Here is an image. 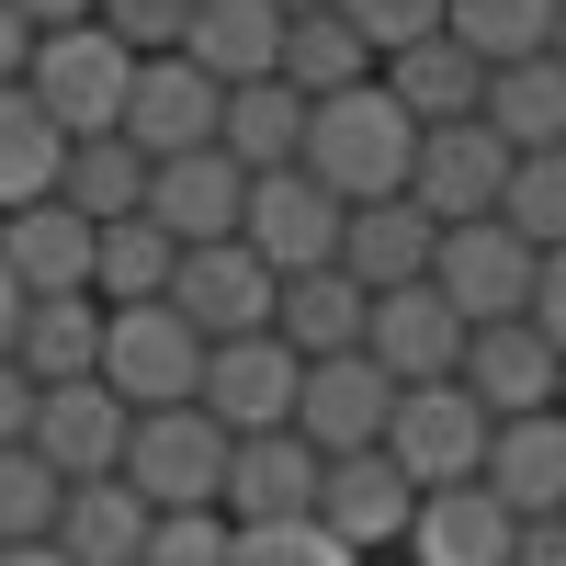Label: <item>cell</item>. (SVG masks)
Instances as JSON below:
<instances>
[{
  "mask_svg": "<svg viewBox=\"0 0 566 566\" xmlns=\"http://www.w3.org/2000/svg\"><path fill=\"white\" fill-rule=\"evenodd\" d=\"M170 306H181V328H193L205 352L216 340H261V328H272V272L239 239H205V250L170 261Z\"/></svg>",
  "mask_w": 566,
  "mask_h": 566,
  "instance_id": "obj_13",
  "label": "cell"
},
{
  "mask_svg": "<svg viewBox=\"0 0 566 566\" xmlns=\"http://www.w3.org/2000/svg\"><path fill=\"white\" fill-rule=\"evenodd\" d=\"M340 216L352 205H328L306 170H261L250 193H239V250L283 283V272H328L340 261Z\"/></svg>",
  "mask_w": 566,
  "mask_h": 566,
  "instance_id": "obj_6",
  "label": "cell"
},
{
  "mask_svg": "<svg viewBox=\"0 0 566 566\" xmlns=\"http://www.w3.org/2000/svg\"><path fill=\"white\" fill-rule=\"evenodd\" d=\"M272 80L295 91V103H328V91H363V80H374V45H363L340 12H295V23H283Z\"/></svg>",
  "mask_w": 566,
  "mask_h": 566,
  "instance_id": "obj_31",
  "label": "cell"
},
{
  "mask_svg": "<svg viewBox=\"0 0 566 566\" xmlns=\"http://www.w3.org/2000/svg\"><path fill=\"white\" fill-rule=\"evenodd\" d=\"M170 57H193L216 91H250L283 57V12H272V0H193V23H181Z\"/></svg>",
  "mask_w": 566,
  "mask_h": 566,
  "instance_id": "obj_22",
  "label": "cell"
},
{
  "mask_svg": "<svg viewBox=\"0 0 566 566\" xmlns=\"http://www.w3.org/2000/svg\"><path fill=\"white\" fill-rule=\"evenodd\" d=\"M386 408H397V386H386L363 352H328V363L295 374V442H306L317 464L374 453V442H386Z\"/></svg>",
  "mask_w": 566,
  "mask_h": 566,
  "instance_id": "obj_12",
  "label": "cell"
},
{
  "mask_svg": "<svg viewBox=\"0 0 566 566\" xmlns=\"http://www.w3.org/2000/svg\"><path fill=\"white\" fill-rule=\"evenodd\" d=\"M91 23H103L125 57H170L181 23H193V0H91Z\"/></svg>",
  "mask_w": 566,
  "mask_h": 566,
  "instance_id": "obj_38",
  "label": "cell"
},
{
  "mask_svg": "<svg viewBox=\"0 0 566 566\" xmlns=\"http://www.w3.org/2000/svg\"><path fill=\"white\" fill-rule=\"evenodd\" d=\"M374 57H397V45H419V34H442V0H328Z\"/></svg>",
  "mask_w": 566,
  "mask_h": 566,
  "instance_id": "obj_40",
  "label": "cell"
},
{
  "mask_svg": "<svg viewBox=\"0 0 566 566\" xmlns=\"http://www.w3.org/2000/svg\"><path fill=\"white\" fill-rule=\"evenodd\" d=\"M12 374L23 386H80V374H103V295H23Z\"/></svg>",
  "mask_w": 566,
  "mask_h": 566,
  "instance_id": "obj_24",
  "label": "cell"
},
{
  "mask_svg": "<svg viewBox=\"0 0 566 566\" xmlns=\"http://www.w3.org/2000/svg\"><path fill=\"white\" fill-rule=\"evenodd\" d=\"M431 239H442V227L419 216L408 193H386V205H352V216H340V272L363 283V295H397V283H431Z\"/></svg>",
  "mask_w": 566,
  "mask_h": 566,
  "instance_id": "obj_23",
  "label": "cell"
},
{
  "mask_svg": "<svg viewBox=\"0 0 566 566\" xmlns=\"http://www.w3.org/2000/svg\"><path fill=\"white\" fill-rule=\"evenodd\" d=\"M193 374H205V340L181 328V306H103V386L125 408H193Z\"/></svg>",
  "mask_w": 566,
  "mask_h": 566,
  "instance_id": "obj_5",
  "label": "cell"
},
{
  "mask_svg": "<svg viewBox=\"0 0 566 566\" xmlns=\"http://www.w3.org/2000/svg\"><path fill=\"white\" fill-rule=\"evenodd\" d=\"M227 566H363V555L328 544L317 522H261V533H227Z\"/></svg>",
  "mask_w": 566,
  "mask_h": 566,
  "instance_id": "obj_37",
  "label": "cell"
},
{
  "mask_svg": "<svg viewBox=\"0 0 566 566\" xmlns=\"http://www.w3.org/2000/svg\"><path fill=\"white\" fill-rule=\"evenodd\" d=\"M408 148H419V125L363 80V91L306 103V148H295V170L317 181L328 205H386V193H408Z\"/></svg>",
  "mask_w": 566,
  "mask_h": 566,
  "instance_id": "obj_1",
  "label": "cell"
},
{
  "mask_svg": "<svg viewBox=\"0 0 566 566\" xmlns=\"http://www.w3.org/2000/svg\"><path fill=\"white\" fill-rule=\"evenodd\" d=\"M272 12H283V23H295V12H328V0H272Z\"/></svg>",
  "mask_w": 566,
  "mask_h": 566,
  "instance_id": "obj_49",
  "label": "cell"
},
{
  "mask_svg": "<svg viewBox=\"0 0 566 566\" xmlns=\"http://www.w3.org/2000/svg\"><path fill=\"white\" fill-rule=\"evenodd\" d=\"M476 125L499 136L510 159L566 148V57H510V69H488V91H476Z\"/></svg>",
  "mask_w": 566,
  "mask_h": 566,
  "instance_id": "obj_26",
  "label": "cell"
},
{
  "mask_svg": "<svg viewBox=\"0 0 566 566\" xmlns=\"http://www.w3.org/2000/svg\"><path fill=\"white\" fill-rule=\"evenodd\" d=\"M453 386L476 397L488 419H522V408H555L566 386V363L533 317H488V328H464V363H453Z\"/></svg>",
  "mask_w": 566,
  "mask_h": 566,
  "instance_id": "obj_15",
  "label": "cell"
},
{
  "mask_svg": "<svg viewBox=\"0 0 566 566\" xmlns=\"http://www.w3.org/2000/svg\"><path fill=\"white\" fill-rule=\"evenodd\" d=\"M363 363L386 386H442L464 363V317L431 295V283H397V295H363Z\"/></svg>",
  "mask_w": 566,
  "mask_h": 566,
  "instance_id": "obj_14",
  "label": "cell"
},
{
  "mask_svg": "<svg viewBox=\"0 0 566 566\" xmlns=\"http://www.w3.org/2000/svg\"><path fill=\"white\" fill-rule=\"evenodd\" d=\"M510 566H566V522H522L510 533Z\"/></svg>",
  "mask_w": 566,
  "mask_h": 566,
  "instance_id": "obj_43",
  "label": "cell"
},
{
  "mask_svg": "<svg viewBox=\"0 0 566 566\" xmlns=\"http://www.w3.org/2000/svg\"><path fill=\"white\" fill-rule=\"evenodd\" d=\"M442 34H453L476 69H510V57H544L555 0H442Z\"/></svg>",
  "mask_w": 566,
  "mask_h": 566,
  "instance_id": "obj_32",
  "label": "cell"
},
{
  "mask_svg": "<svg viewBox=\"0 0 566 566\" xmlns=\"http://www.w3.org/2000/svg\"><path fill=\"white\" fill-rule=\"evenodd\" d=\"M57 159H69V136L45 125V114L23 103V80H12V91H0V216L57 193Z\"/></svg>",
  "mask_w": 566,
  "mask_h": 566,
  "instance_id": "obj_33",
  "label": "cell"
},
{
  "mask_svg": "<svg viewBox=\"0 0 566 566\" xmlns=\"http://www.w3.org/2000/svg\"><path fill=\"white\" fill-rule=\"evenodd\" d=\"M510 533H522V522L464 476V488H419L397 544H408V566H510Z\"/></svg>",
  "mask_w": 566,
  "mask_h": 566,
  "instance_id": "obj_20",
  "label": "cell"
},
{
  "mask_svg": "<svg viewBox=\"0 0 566 566\" xmlns=\"http://www.w3.org/2000/svg\"><path fill=\"white\" fill-rule=\"evenodd\" d=\"M216 114H227V91H216L193 57H136L114 136H125V148L159 170V159H181V148H216Z\"/></svg>",
  "mask_w": 566,
  "mask_h": 566,
  "instance_id": "obj_10",
  "label": "cell"
},
{
  "mask_svg": "<svg viewBox=\"0 0 566 566\" xmlns=\"http://www.w3.org/2000/svg\"><path fill=\"white\" fill-rule=\"evenodd\" d=\"M499 181H510V148H499L476 114L419 125V148H408V205L431 216V227H476V216H499Z\"/></svg>",
  "mask_w": 566,
  "mask_h": 566,
  "instance_id": "obj_7",
  "label": "cell"
},
{
  "mask_svg": "<svg viewBox=\"0 0 566 566\" xmlns=\"http://www.w3.org/2000/svg\"><path fill=\"white\" fill-rule=\"evenodd\" d=\"M57 205L80 227H125L136 205H148V159L125 148V136H69V159H57Z\"/></svg>",
  "mask_w": 566,
  "mask_h": 566,
  "instance_id": "obj_30",
  "label": "cell"
},
{
  "mask_svg": "<svg viewBox=\"0 0 566 566\" xmlns=\"http://www.w3.org/2000/svg\"><path fill=\"white\" fill-rule=\"evenodd\" d=\"M272 340L295 363H328V352H363V283L328 261V272H283L272 283Z\"/></svg>",
  "mask_w": 566,
  "mask_h": 566,
  "instance_id": "obj_27",
  "label": "cell"
},
{
  "mask_svg": "<svg viewBox=\"0 0 566 566\" xmlns=\"http://www.w3.org/2000/svg\"><path fill=\"white\" fill-rule=\"evenodd\" d=\"M555 419H566V386H555Z\"/></svg>",
  "mask_w": 566,
  "mask_h": 566,
  "instance_id": "obj_50",
  "label": "cell"
},
{
  "mask_svg": "<svg viewBox=\"0 0 566 566\" xmlns=\"http://www.w3.org/2000/svg\"><path fill=\"white\" fill-rule=\"evenodd\" d=\"M239 193H250V181L227 170L216 148H181V159L148 170V205H136V216H148L170 250H205V239H239Z\"/></svg>",
  "mask_w": 566,
  "mask_h": 566,
  "instance_id": "obj_19",
  "label": "cell"
},
{
  "mask_svg": "<svg viewBox=\"0 0 566 566\" xmlns=\"http://www.w3.org/2000/svg\"><path fill=\"white\" fill-rule=\"evenodd\" d=\"M555 522H566V510H555Z\"/></svg>",
  "mask_w": 566,
  "mask_h": 566,
  "instance_id": "obj_51",
  "label": "cell"
},
{
  "mask_svg": "<svg viewBox=\"0 0 566 566\" xmlns=\"http://www.w3.org/2000/svg\"><path fill=\"white\" fill-rule=\"evenodd\" d=\"M499 227H510L522 250H566V148L510 159V181H499Z\"/></svg>",
  "mask_w": 566,
  "mask_h": 566,
  "instance_id": "obj_35",
  "label": "cell"
},
{
  "mask_svg": "<svg viewBox=\"0 0 566 566\" xmlns=\"http://www.w3.org/2000/svg\"><path fill=\"white\" fill-rule=\"evenodd\" d=\"M148 522H159V510L136 499L125 476H80V488L57 499V522H45V544H57L69 566H136V544H148Z\"/></svg>",
  "mask_w": 566,
  "mask_h": 566,
  "instance_id": "obj_25",
  "label": "cell"
},
{
  "mask_svg": "<svg viewBox=\"0 0 566 566\" xmlns=\"http://www.w3.org/2000/svg\"><path fill=\"white\" fill-rule=\"evenodd\" d=\"M476 488L510 510V522H555V510H566V419H555V408L488 419V464H476Z\"/></svg>",
  "mask_w": 566,
  "mask_h": 566,
  "instance_id": "obj_17",
  "label": "cell"
},
{
  "mask_svg": "<svg viewBox=\"0 0 566 566\" xmlns=\"http://www.w3.org/2000/svg\"><path fill=\"white\" fill-rule=\"evenodd\" d=\"M295 148H306V103H295L283 80L227 91V114H216V159L239 170V181H261V170H295Z\"/></svg>",
  "mask_w": 566,
  "mask_h": 566,
  "instance_id": "obj_29",
  "label": "cell"
},
{
  "mask_svg": "<svg viewBox=\"0 0 566 566\" xmlns=\"http://www.w3.org/2000/svg\"><path fill=\"white\" fill-rule=\"evenodd\" d=\"M170 239H159V227L148 216H125V227H103V250H91V295H103V306H159L170 295Z\"/></svg>",
  "mask_w": 566,
  "mask_h": 566,
  "instance_id": "obj_34",
  "label": "cell"
},
{
  "mask_svg": "<svg viewBox=\"0 0 566 566\" xmlns=\"http://www.w3.org/2000/svg\"><path fill=\"white\" fill-rule=\"evenodd\" d=\"M136 566H227V522L216 510H159L148 544H136Z\"/></svg>",
  "mask_w": 566,
  "mask_h": 566,
  "instance_id": "obj_39",
  "label": "cell"
},
{
  "mask_svg": "<svg viewBox=\"0 0 566 566\" xmlns=\"http://www.w3.org/2000/svg\"><path fill=\"white\" fill-rule=\"evenodd\" d=\"M23 57H34V34L12 23V0H0V91H12V80H23Z\"/></svg>",
  "mask_w": 566,
  "mask_h": 566,
  "instance_id": "obj_45",
  "label": "cell"
},
{
  "mask_svg": "<svg viewBox=\"0 0 566 566\" xmlns=\"http://www.w3.org/2000/svg\"><path fill=\"white\" fill-rule=\"evenodd\" d=\"M374 453H386L408 488H464V476L488 464V408L464 397L453 374H442V386H397L386 442H374Z\"/></svg>",
  "mask_w": 566,
  "mask_h": 566,
  "instance_id": "obj_4",
  "label": "cell"
},
{
  "mask_svg": "<svg viewBox=\"0 0 566 566\" xmlns=\"http://www.w3.org/2000/svg\"><path fill=\"white\" fill-rule=\"evenodd\" d=\"M114 476L148 499V510H216V488H227V431H216L205 408H136Z\"/></svg>",
  "mask_w": 566,
  "mask_h": 566,
  "instance_id": "obj_3",
  "label": "cell"
},
{
  "mask_svg": "<svg viewBox=\"0 0 566 566\" xmlns=\"http://www.w3.org/2000/svg\"><path fill=\"white\" fill-rule=\"evenodd\" d=\"M0 566H69L57 544H0Z\"/></svg>",
  "mask_w": 566,
  "mask_h": 566,
  "instance_id": "obj_47",
  "label": "cell"
},
{
  "mask_svg": "<svg viewBox=\"0 0 566 566\" xmlns=\"http://www.w3.org/2000/svg\"><path fill=\"white\" fill-rule=\"evenodd\" d=\"M23 431H34V386H23V374H12V363H0V453H12Z\"/></svg>",
  "mask_w": 566,
  "mask_h": 566,
  "instance_id": "obj_42",
  "label": "cell"
},
{
  "mask_svg": "<svg viewBox=\"0 0 566 566\" xmlns=\"http://www.w3.org/2000/svg\"><path fill=\"white\" fill-rule=\"evenodd\" d=\"M533 261H544V250H522L499 216H476V227H442V239H431V295H442L464 328L522 317V306H533Z\"/></svg>",
  "mask_w": 566,
  "mask_h": 566,
  "instance_id": "obj_9",
  "label": "cell"
},
{
  "mask_svg": "<svg viewBox=\"0 0 566 566\" xmlns=\"http://www.w3.org/2000/svg\"><path fill=\"white\" fill-rule=\"evenodd\" d=\"M23 34H57V23H91V0H12Z\"/></svg>",
  "mask_w": 566,
  "mask_h": 566,
  "instance_id": "obj_44",
  "label": "cell"
},
{
  "mask_svg": "<svg viewBox=\"0 0 566 566\" xmlns=\"http://www.w3.org/2000/svg\"><path fill=\"white\" fill-rule=\"evenodd\" d=\"M57 476H45V464L12 442V453H0V544H45V522H57Z\"/></svg>",
  "mask_w": 566,
  "mask_h": 566,
  "instance_id": "obj_36",
  "label": "cell"
},
{
  "mask_svg": "<svg viewBox=\"0 0 566 566\" xmlns=\"http://www.w3.org/2000/svg\"><path fill=\"white\" fill-rule=\"evenodd\" d=\"M374 91H386L408 125H453V114H476L488 69L464 57L453 34H419V45H397V57H374Z\"/></svg>",
  "mask_w": 566,
  "mask_h": 566,
  "instance_id": "obj_28",
  "label": "cell"
},
{
  "mask_svg": "<svg viewBox=\"0 0 566 566\" xmlns=\"http://www.w3.org/2000/svg\"><path fill=\"white\" fill-rule=\"evenodd\" d=\"M544 57H566V0H555V34H544Z\"/></svg>",
  "mask_w": 566,
  "mask_h": 566,
  "instance_id": "obj_48",
  "label": "cell"
},
{
  "mask_svg": "<svg viewBox=\"0 0 566 566\" xmlns=\"http://www.w3.org/2000/svg\"><path fill=\"white\" fill-rule=\"evenodd\" d=\"M125 80H136V57H125L103 23H57V34H34V57H23V103L57 125V136H114Z\"/></svg>",
  "mask_w": 566,
  "mask_h": 566,
  "instance_id": "obj_2",
  "label": "cell"
},
{
  "mask_svg": "<svg viewBox=\"0 0 566 566\" xmlns=\"http://www.w3.org/2000/svg\"><path fill=\"white\" fill-rule=\"evenodd\" d=\"M317 510V453L295 431H261V442H227V488H216V522L227 533H261V522H306Z\"/></svg>",
  "mask_w": 566,
  "mask_h": 566,
  "instance_id": "obj_18",
  "label": "cell"
},
{
  "mask_svg": "<svg viewBox=\"0 0 566 566\" xmlns=\"http://www.w3.org/2000/svg\"><path fill=\"white\" fill-rule=\"evenodd\" d=\"M125 419H136V408L103 386V374H80V386H34V431H23V453H34L57 488L114 476V464H125Z\"/></svg>",
  "mask_w": 566,
  "mask_h": 566,
  "instance_id": "obj_11",
  "label": "cell"
},
{
  "mask_svg": "<svg viewBox=\"0 0 566 566\" xmlns=\"http://www.w3.org/2000/svg\"><path fill=\"white\" fill-rule=\"evenodd\" d=\"M408 510H419V488L397 476L386 453H340V464H317V510H306V522L374 566V555H386V544L408 533Z\"/></svg>",
  "mask_w": 566,
  "mask_h": 566,
  "instance_id": "obj_16",
  "label": "cell"
},
{
  "mask_svg": "<svg viewBox=\"0 0 566 566\" xmlns=\"http://www.w3.org/2000/svg\"><path fill=\"white\" fill-rule=\"evenodd\" d=\"M12 328H23V283L0 272V363H12Z\"/></svg>",
  "mask_w": 566,
  "mask_h": 566,
  "instance_id": "obj_46",
  "label": "cell"
},
{
  "mask_svg": "<svg viewBox=\"0 0 566 566\" xmlns=\"http://www.w3.org/2000/svg\"><path fill=\"white\" fill-rule=\"evenodd\" d=\"M91 250H103V227H80L57 193L0 216V272H12L23 295H91Z\"/></svg>",
  "mask_w": 566,
  "mask_h": 566,
  "instance_id": "obj_21",
  "label": "cell"
},
{
  "mask_svg": "<svg viewBox=\"0 0 566 566\" xmlns=\"http://www.w3.org/2000/svg\"><path fill=\"white\" fill-rule=\"evenodd\" d=\"M522 317L544 328L555 363H566V250H544V261H533V306H522Z\"/></svg>",
  "mask_w": 566,
  "mask_h": 566,
  "instance_id": "obj_41",
  "label": "cell"
},
{
  "mask_svg": "<svg viewBox=\"0 0 566 566\" xmlns=\"http://www.w3.org/2000/svg\"><path fill=\"white\" fill-rule=\"evenodd\" d=\"M295 374H306V363L283 352L272 328H261V340H216V352H205V374H193V408L216 419L227 442L295 431Z\"/></svg>",
  "mask_w": 566,
  "mask_h": 566,
  "instance_id": "obj_8",
  "label": "cell"
}]
</instances>
